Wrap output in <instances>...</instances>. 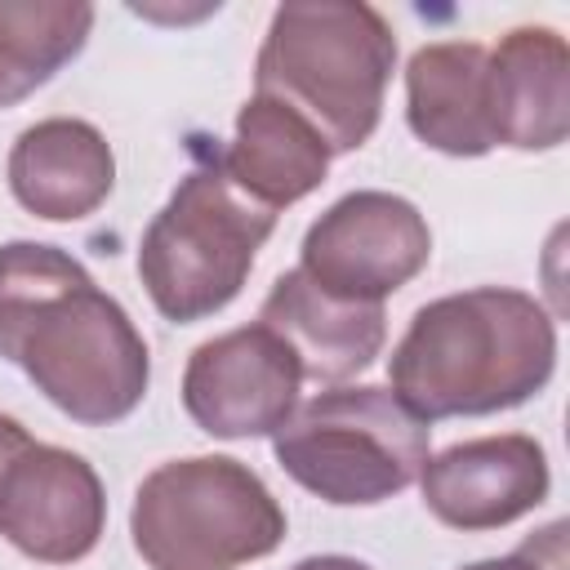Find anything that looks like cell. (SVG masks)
Here are the masks:
<instances>
[{
  "label": "cell",
  "mask_w": 570,
  "mask_h": 570,
  "mask_svg": "<svg viewBox=\"0 0 570 570\" xmlns=\"http://www.w3.org/2000/svg\"><path fill=\"white\" fill-rule=\"evenodd\" d=\"M557 370L548 307L508 285H476L432 298L387 356L392 396L423 423L517 410Z\"/></svg>",
  "instance_id": "6da1fadb"
},
{
  "label": "cell",
  "mask_w": 570,
  "mask_h": 570,
  "mask_svg": "<svg viewBox=\"0 0 570 570\" xmlns=\"http://www.w3.org/2000/svg\"><path fill=\"white\" fill-rule=\"evenodd\" d=\"M396 67V36L374 4L285 0L254 58V94L294 107L330 151L370 142Z\"/></svg>",
  "instance_id": "7a4b0ae2"
},
{
  "label": "cell",
  "mask_w": 570,
  "mask_h": 570,
  "mask_svg": "<svg viewBox=\"0 0 570 570\" xmlns=\"http://www.w3.org/2000/svg\"><path fill=\"white\" fill-rule=\"evenodd\" d=\"M0 356L13 361L53 410L85 428L129 419L151 383L147 338L89 272L27 312Z\"/></svg>",
  "instance_id": "3957f363"
},
{
  "label": "cell",
  "mask_w": 570,
  "mask_h": 570,
  "mask_svg": "<svg viewBox=\"0 0 570 570\" xmlns=\"http://www.w3.org/2000/svg\"><path fill=\"white\" fill-rule=\"evenodd\" d=\"M129 534L151 570H240L281 548L285 508L249 463L191 454L142 476Z\"/></svg>",
  "instance_id": "277c9868"
},
{
  "label": "cell",
  "mask_w": 570,
  "mask_h": 570,
  "mask_svg": "<svg viewBox=\"0 0 570 570\" xmlns=\"http://www.w3.org/2000/svg\"><path fill=\"white\" fill-rule=\"evenodd\" d=\"M276 214L254 205L214 160L187 169L138 240V281L174 325L223 312L249 281Z\"/></svg>",
  "instance_id": "5b68a950"
},
{
  "label": "cell",
  "mask_w": 570,
  "mask_h": 570,
  "mask_svg": "<svg viewBox=\"0 0 570 570\" xmlns=\"http://www.w3.org/2000/svg\"><path fill=\"white\" fill-rule=\"evenodd\" d=\"M272 454L307 494L334 508H370L419 481L432 428L387 387H325L272 436Z\"/></svg>",
  "instance_id": "8992f818"
},
{
  "label": "cell",
  "mask_w": 570,
  "mask_h": 570,
  "mask_svg": "<svg viewBox=\"0 0 570 570\" xmlns=\"http://www.w3.org/2000/svg\"><path fill=\"white\" fill-rule=\"evenodd\" d=\"M432 258V232L414 200L396 191H347L303 236L298 272L330 298L383 303Z\"/></svg>",
  "instance_id": "52a82bcc"
},
{
  "label": "cell",
  "mask_w": 570,
  "mask_h": 570,
  "mask_svg": "<svg viewBox=\"0 0 570 570\" xmlns=\"http://www.w3.org/2000/svg\"><path fill=\"white\" fill-rule=\"evenodd\" d=\"M303 370L289 343L263 321L205 338L183 370L187 419L218 441L276 436L298 410Z\"/></svg>",
  "instance_id": "ba28073f"
},
{
  "label": "cell",
  "mask_w": 570,
  "mask_h": 570,
  "mask_svg": "<svg viewBox=\"0 0 570 570\" xmlns=\"http://www.w3.org/2000/svg\"><path fill=\"white\" fill-rule=\"evenodd\" d=\"M107 525V490L89 459L31 441L0 481V534L31 561H85Z\"/></svg>",
  "instance_id": "9c48e42d"
},
{
  "label": "cell",
  "mask_w": 570,
  "mask_h": 570,
  "mask_svg": "<svg viewBox=\"0 0 570 570\" xmlns=\"http://www.w3.org/2000/svg\"><path fill=\"white\" fill-rule=\"evenodd\" d=\"M552 468L534 436L499 432L472 436L419 468V490L428 512L450 530H499L534 512L548 499Z\"/></svg>",
  "instance_id": "30bf717a"
},
{
  "label": "cell",
  "mask_w": 570,
  "mask_h": 570,
  "mask_svg": "<svg viewBox=\"0 0 570 570\" xmlns=\"http://www.w3.org/2000/svg\"><path fill=\"white\" fill-rule=\"evenodd\" d=\"M494 147L552 151L570 134V49L552 27H512L485 53Z\"/></svg>",
  "instance_id": "8fae6325"
},
{
  "label": "cell",
  "mask_w": 570,
  "mask_h": 570,
  "mask_svg": "<svg viewBox=\"0 0 570 570\" xmlns=\"http://www.w3.org/2000/svg\"><path fill=\"white\" fill-rule=\"evenodd\" d=\"M4 174L27 214L45 223H80L111 196L116 156L98 125L80 116H49L18 134Z\"/></svg>",
  "instance_id": "7c38bea8"
},
{
  "label": "cell",
  "mask_w": 570,
  "mask_h": 570,
  "mask_svg": "<svg viewBox=\"0 0 570 570\" xmlns=\"http://www.w3.org/2000/svg\"><path fill=\"white\" fill-rule=\"evenodd\" d=\"M258 321L289 343L303 379L330 383V387L370 370L387 343L383 303L330 298L298 267H289L285 276L272 281V289L258 307Z\"/></svg>",
  "instance_id": "4fadbf2b"
},
{
  "label": "cell",
  "mask_w": 570,
  "mask_h": 570,
  "mask_svg": "<svg viewBox=\"0 0 570 570\" xmlns=\"http://www.w3.org/2000/svg\"><path fill=\"white\" fill-rule=\"evenodd\" d=\"M330 156L325 138L294 107L254 94L236 111V134L227 151H218V165L254 205L276 214L325 183Z\"/></svg>",
  "instance_id": "5bb4252c"
},
{
  "label": "cell",
  "mask_w": 570,
  "mask_h": 570,
  "mask_svg": "<svg viewBox=\"0 0 570 570\" xmlns=\"http://www.w3.org/2000/svg\"><path fill=\"white\" fill-rule=\"evenodd\" d=\"M485 45L436 40L405 67V120L419 142L445 156H485L494 147L485 102Z\"/></svg>",
  "instance_id": "9a60e30c"
},
{
  "label": "cell",
  "mask_w": 570,
  "mask_h": 570,
  "mask_svg": "<svg viewBox=\"0 0 570 570\" xmlns=\"http://www.w3.org/2000/svg\"><path fill=\"white\" fill-rule=\"evenodd\" d=\"M94 4L85 0H0V107L49 85L89 40Z\"/></svg>",
  "instance_id": "2e32d148"
},
{
  "label": "cell",
  "mask_w": 570,
  "mask_h": 570,
  "mask_svg": "<svg viewBox=\"0 0 570 570\" xmlns=\"http://www.w3.org/2000/svg\"><path fill=\"white\" fill-rule=\"evenodd\" d=\"M459 570H570V552H566V521L543 525L539 534H530L521 548H512L508 557H490V561H472Z\"/></svg>",
  "instance_id": "e0dca14e"
},
{
  "label": "cell",
  "mask_w": 570,
  "mask_h": 570,
  "mask_svg": "<svg viewBox=\"0 0 570 570\" xmlns=\"http://www.w3.org/2000/svg\"><path fill=\"white\" fill-rule=\"evenodd\" d=\"M27 445H31V432H27L13 414H0V481H4V472L13 468V459H18Z\"/></svg>",
  "instance_id": "ac0fdd59"
},
{
  "label": "cell",
  "mask_w": 570,
  "mask_h": 570,
  "mask_svg": "<svg viewBox=\"0 0 570 570\" xmlns=\"http://www.w3.org/2000/svg\"><path fill=\"white\" fill-rule=\"evenodd\" d=\"M294 570H374L356 557H343V552H321V557H303Z\"/></svg>",
  "instance_id": "d6986e66"
}]
</instances>
